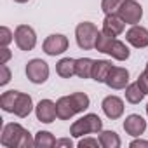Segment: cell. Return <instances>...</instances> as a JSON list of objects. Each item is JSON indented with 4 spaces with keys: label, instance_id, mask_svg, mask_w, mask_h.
Returning a JSON list of instances; mask_svg holds the SVG:
<instances>
[{
    "label": "cell",
    "instance_id": "20",
    "mask_svg": "<svg viewBox=\"0 0 148 148\" xmlns=\"http://www.w3.org/2000/svg\"><path fill=\"white\" fill-rule=\"evenodd\" d=\"M98 139H99L103 148H120V145H122L120 136L115 131H101Z\"/></svg>",
    "mask_w": 148,
    "mask_h": 148
},
{
    "label": "cell",
    "instance_id": "3",
    "mask_svg": "<svg viewBox=\"0 0 148 148\" xmlns=\"http://www.w3.org/2000/svg\"><path fill=\"white\" fill-rule=\"evenodd\" d=\"M103 131V120L96 115V113H87L82 119L75 120L70 127V134L73 138H82L86 134H92V132H101Z\"/></svg>",
    "mask_w": 148,
    "mask_h": 148
},
{
    "label": "cell",
    "instance_id": "5",
    "mask_svg": "<svg viewBox=\"0 0 148 148\" xmlns=\"http://www.w3.org/2000/svg\"><path fill=\"white\" fill-rule=\"evenodd\" d=\"M26 77L32 84H44L49 79V64L44 59H32L26 64Z\"/></svg>",
    "mask_w": 148,
    "mask_h": 148
},
{
    "label": "cell",
    "instance_id": "17",
    "mask_svg": "<svg viewBox=\"0 0 148 148\" xmlns=\"http://www.w3.org/2000/svg\"><path fill=\"white\" fill-rule=\"evenodd\" d=\"M56 73L61 79H71L75 75V59L73 58H63L56 64Z\"/></svg>",
    "mask_w": 148,
    "mask_h": 148
},
{
    "label": "cell",
    "instance_id": "14",
    "mask_svg": "<svg viewBox=\"0 0 148 148\" xmlns=\"http://www.w3.org/2000/svg\"><path fill=\"white\" fill-rule=\"evenodd\" d=\"M125 28V21L119 16V14H106L103 19V32H106L112 37H117L124 32Z\"/></svg>",
    "mask_w": 148,
    "mask_h": 148
},
{
    "label": "cell",
    "instance_id": "27",
    "mask_svg": "<svg viewBox=\"0 0 148 148\" xmlns=\"http://www.w3.org/2000/svg\"><path fill=\"white\" fill-rule=\"evenodd\" d=\"M11 80V70L7 64H0V86H7Z\"/></svg>",
    "mask_w": 148,
    "mask_h": 148
},
{
    "label": "cell",
    "instance_id": "26",
    "mask_svg": "<svg viewBox=\"0 0 148 148\" xmlns=\"http://www.w3.org/2000/svg\"><path fill=\"white\" fill-rule=\"evenodd\" d=\"M12 40H14V33H12L7 26H2V28H0V47H7Z\"/></svg>",
    "mask_w": 148,
    "mask_h": 148
},
{
    "label": "cell",
    "instance_id": "22",
    "mask_svg": "<svg viewBox=\"0 0 148 148\" xmlns=\"http://www.w3.org/2000/svg\"><path fill=\"white\" fill-rule=\"evenodd\" d=\"M18 94H19V91H14V89H12V91H5L2 96H0V106H2V110H4V112L12 113Z\"/></svg>",
    "mask_w": 148,
    "mask_h": 148
},
{
    "label": "cell",
    "instance_id": "30",
    "mask_svg": "<svg viewBox=\"0 0 148 148\" xmlns=\"http://www.w3.org/2000/svg\"><path fill=\"white\" fill-rule=\"evenodd\" d=\"M11 56H12V52L9 51V47H0V64H7Z\"/></svg>",
    "mask_w": 148,
    "mask_h": 148
},
{
    "label": "cell",
    "instance_id": "28",
    "mask_svg": "<svg viewBox=\"0 0 148 148\" xmlns=\"http://www.w3.org/2000/svg\"><path fill=\"white\" fill-rule=\"evenodd\" d=\"M87 146L98 148V146H101V143H99V139H94V138H82L79 141V148H87Z\"/></svg>",
    "mask_w": 148,
    "mask_h": 148
},
{
    "label": "cell",
    "instance_id": "16",
    "mask_svg": "<svg viewBox=\"0 0 148 148\" xmlns=\"http://www.w3.org/2000/svg\"><path fill=\"white\" fill-rule=\"evenodd\" d=\"M112 68H113V64H112V61H108V59H98V61H94L91 79L96 80V82L105 84V80H106V77H108V73H110Z\"/></svg>",
    "mask_w": 148,
    "mask_h": 148
},
{
    "label": "cell",
    "instance_id": "6",
    "mask_svg": "<svg viewBox=\"0 0 148 148\" xmlns=\"http://www.w3.org/2000/svg\"><path fill=\"white\" fill-rule=\"evenodd\" d=\"M14 42L21 51H32L37 45V33L28 25H19L14 30Z\"/></svg>",
    "mask_w": 148,
    "mask_h": 148
},
{
    "label": "cell",
    "instance_id": "23",
    "mask_svg": "<svg viewBox=\"0 0 148 148\" xmlns=\"http://www.w3.org/2000/svg\"><path fill=\"white\" fill-rule=\"evenodd\" d=\"M35 146H38V148H52V146H56V138L49 131H38L35 134Z\"/></svg>",
    "mask_w": 148,
    "mask_h": 148
},
{
    "label": "cell",
    "instance_id": "25",
    "mask_svg": "<svg viewBox=\"0 0 148 148\" xmlns=\"http://www.w3.org/2000/svg\"><path fill=\"white\" fill-rule=\"evenodd\" d=\"M124 0H101V9L105 14H117Z\"/></svg>",
    "mask_w": 148,
    "mask_h": 148
},
{
    "label": "cell",
    "instance_id": "32",
    "mask_svg": "<svg viewBox=\"0 0 148 148\" xmlns=\"http://www.w3.org/2000/svg\"><path fill=\"white\" fill-rule=\"evenodd\" d=\"M56 146H68V148H71L73 143H71L70 138H63V139H56Z\"/></svg>",
    "mask_w": 148,
    "mask_h": 148
},
{
    "label": "cell",
    "instance_id": "13",
    "mask_svg": "<svg viewBox=\"0 0 148 148\" xmlns=\"http://www.w3.org/2000/svg\"><path fill=\"white\" fill-rule=\"evenodd\" d=\"M124 131H125L129 136L138 138V136H141V134L146 131V120H145L141 115L132 113V115L125 117V120H124Z\"/></svg>",
    "mask_w": 148,
    "mask_h": 148
},
{
    "label": "cell",
    "instance_id": "35",
    "mask_svg": "<svg viewBox=\"0 0 148 148\" xmlns=\"http://www.w3.org/2000/svg\"><path fill=\"white\" fill-rule=\"evenodd\" d=\"M146 70H148V63H146Z\"/></svg>",
    "mask_w": 148,
    "mask_h": 148
},
{
    "label": "cell",
    "instance_id": "8",
    "mask_svg": "<svg viewBox=\"0 0 148 148\" xmlns=\"http://www.w3.org/2000/svg\"><path fill=\"white\" fill-rule=\"evenodd\" d=\"M68 45H70V42H68V38H66L64 35H61V33H52V35H49V37L44 40L42 49H44V52H45L47 56H59V54H63L64 51H68Z\"/></svg>",
    "mask_w": 148,
    "mask_h": 148
},
{
    "label": "cell",
    "instance_id": "7",
    "mask_svg": "<svg viewBox=\"0 0 148 148\" xmlns=\"http://www.w3.org/2000/svg\"><path fill=\"white\" fill-rule=\"evenodd\" d=\"M124 21L125 25H138L143 18V7L136 2V0H124V4L120 5L119 12H117Z\"/></svg>",
    "mask_w": 148,
    "mask_h": 148
},
{
    "label": "cell",
    "instance_id": "10",
    "mask_svg": "<svg viewBox=\"0 0 148 148\" xmlns=\"http://www.w3.org/2000/svg\"><path fill=\"white\" fill-rule=\"evenodd\" d=\"M35 115L37 120L44 122V124H51L58 119V112H56V103L51 99H40L38 105L35 106Z\"/></svg>",
    "mask_w": 148,
    "mask_h": 148
},
{
    "label": "cell",
    "instance_id": "21",
    "mask_svg": "<svg viewBox=\"0 0 148 148\" xmlns=\"http://www.w3.org/2000/svg\"><path fill=\"white\" fill-rule=\"evenodd\" d=\"M143 98H145V92H143V89L139 87L138 82L129 84V86L125 87V99H127L131 105H138V103H141Z\"/></svg>",
    "mask_w": 148,
    "mask_h": 148
},
{
    "label": "cell",
    "instance_id": "2",
    "mask_svg": "<svg viewBox=\"0 0 148 148\" xmlns=\"http://www.w3.org/2000/svg\"><path fill=\"white\" fill-rule=\"evenodd\" d=\"M0 143L5 148H32L35 146V138H32V134L21 124L11 122L4 125Z\"/></svg>",
    "mask_w": 148,
    "mask_h": 148
},
{
    "label": "cell",
    "instance_id": "34",
    "mask_svg": "<svg viewBox=\"0 0 148 148\" xmlns=\"http://www.w3.org/2000/svg\"><path fill=\"white\" fill-rule=\"evenodd\" d=\"M146 115H148V105H146Z\"/></svg>",
    "mask_w": 148,
    "mask_h": 148
},
{
    "label": "cell",
    "instance_id": "33",
    "mask_svg": "<svg viewBox=\"0 0 148 148\" xmlns=\"http://www.w3.org/2000/svg\"><path fill=\"white\" fill-rule=\"evenodd\" d=\"M14 2H18V4H26V2H30V0H14Z\"/></svg>",
    "mask_w": 148,
    "mask_h": 148
},
{
    "label": "cell",
    "instance_id": "15",
    "mask_svg": "<svg viewBox=\"0 0 148 148\" xmlns=\"http://www.w3.org/2000/svg\"><path fill=\"white\" fill-rule=\"evenodd\" d=\"M32 110H33V99H32V96L26 94V92H19L18 98H16L12 113L18 115L19 119H26L32 113Z\"/></svg>",
    "mask_w": 148,
    "mask_h": 148
},
{
    "label": "cell",
    "instance_id": "19",
    "mask_svg": "<svg viewBox=\"0 0 148 148\" xmlns=\"http://www.w3.org/2000/svg\"><path fill=\"white\" fill-rule=\"evenodd\" d=\"M106 54H110L113 59H117V61H125L129 56H131V51H129V47L124 44V42H120V40H113L112 42V45H110V49H108V52Z\"/></svg>",
    "mask_w": 148,
    "mask_h": 148
},
{
    "label": "cell",
    "instance_id": "18",
    "mask_svg": "<svg viewBox=\"0 0 148 148\" xmlns=\"http://www.w3.org/2000/svg\"><path fill=\"white\" fill-rule=\"evenodd\" d=\"M92 66H94V59H91V58L75 59V75L80 77V79H91Z\"/></svg>",
    "mask_w": 148,
    "mask_h": 148
},
{
    "label": "cell",
    "instance_id": "4",
    "mask_svg": "<svg viewBox=\"0 0 148 148\" xmlns=\"http://www.w3.org/2000/svg\"><path fill=\"white\" fill-rule=\"evenodd\" d=\"M98 26L91 21H84L79 23L75 28V38H77V45L84 51H89L96 45V38H98Z\"/></svg>",
    "mask_w": 148,
    "mask_h": 148
},
{
    "label": "cell",
    "instance_id": "11",
    "mask_svg": "<svg viewBox=\"0 0 148 148\" xmlns=\"http://www.w3.org/2000/svg\"><path fill=\"white\" fill-rule=\"evenodd\" d=\"M125 40L136 49H145L148 47V30L145 26L132 25L125 33Z\"/></svg>",
    "mask_w": 148,
    "mask_h": 148
},
{
    "label": "cell",
    "instance_id": "1",
    "mask_svg": "<svg viewBox=\"0 0 148 148\" xmlns=\"http://www.w3.org/2000/svg\"><path fill=\"white\" fill-rule=\"evenodd\" d=\"M91 105V99L86 92H73L70 96H63L56 101V112L59 120H68L73 115L82 113Z\"/></svg>",
    "mask_w": 148,
    "mask_h": 148
},
{
    "label": "cell",
    "instance_id": "12",
    "mask_svg": "<svg viewBox=\"0 0 148 148\" xmlns=\"http://www.w3.org/2000/svg\"><path fill=\"white\" fill-rule=\"evenodd\" d=\"M101 108L103 113L112 120H117L124 115V101L119 96H106L101 103Z\"/></svg>",
    "mask_w": 148,
    "mask_h": 148
},
{
    "label": "cell",
    "instance_id": "24",
    "mask_svg": "<svg viewBox=\"0 0 148 148\" xmlns=\"http://www.w3.org/2000/svg\"><path fill=\"white\" fill-rule=\"evenodd\" d=\"M113 40H115V37H112V35H108L106 32L101 30V32L98 33V38H96V45H94V49L99 51V52H105V54H106Z\"/></svg>",
    "mask_w": 148,
    "mask_h": 148
},
{
    "label": "cell",
    "instance_id": "31",
    "mask_svg": "<svg viewBox=\"0 0 148 148\" xmlns=\"http://www.w3.org/2000/svg\"><path fill=\"white\" fill-rule=\"evenodd\" d=\"M129 146L131 148H148V141H145V139H134V141H131Z\"/></svg>",
    "mask_w": 148,
    "mask_h": 148
},
{
    "label": "cell",
    "instance_id": "9",
    "mask_svg": "<svg viewBox=\"0 0 148 148\" xmlns=\"http://www.w3.org/2000/svg\"><path fill=\"white\" fill-rule=\"evenodd\" d=\"M105 84L110 87V89H125L129 86V71L122 66H113L108 73V77L105 80Z\"/></svg>",
    "mask_w": 148,
    "mask_h": 148
},
{
    "label": "cell",
    "instance_id": "29",
    "mask_svg": "<svg viewBox=\"0 0 148 148\" xmlns=\"http://www.w3.org/2000/svg\"><path fill=\"white\" fill-rule=\"evenodd\" d=\"M138 84H139V87L143 89V92L145 94H148V70H145L141 75L138 77V80H136Z\"/></svg>",
    "mask_w": 148,
    "mask_h": 148
}]
</instances>
